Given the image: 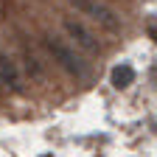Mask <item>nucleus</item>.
Masks as SVG:
<instances>
[{
    "label": "nucleus",
    "instance_id": "39448f33",
    "mask_svg": "<svg viewBox=\"0 0 157 157\" xmlns=\"http://www.w3.org/2000/svg\"><path fill=\"white\" fill-rule=\"evenodd\" d=\"M109 78H112V87L115 90H126L135 82V70H132V65H115L112 73H109Z\"/></svg>",
    "mask_w": 157,
    "mask_h": 157
},
{
    "label": "nucleus",
    "instance_id": "20e7f679",
    "mask_svg": "<svg viewBox=\"0 0 157 157\" xmlns=\"http://www.w3.org/2000/svg\"><path fill=\"white\" fill-rule=\"evenodd\" d=\"M0 84L9 87L11 93H20V73H17V65L11 62V56L0 53Z\"/></svg>",
    "mask_w": 157,
    "mask_h": 157
},
{
    "label": "nucleus",
    "instance_id": "7ed1b4c3",
    "mask_svg": "<svg viewBox=\"0 0 157 157\" xmlns=\"http://www.w3.org/2000/svg\"><path fill=\"white\" fill-rule=\"evenodd\" d=\"M62 28L67 31V36L70 39H76V45L82 48V51H87V53H101V42L93 36V31L90 28H84L78 20H73V17H65L62 20Z\"/></svg>",
    "mask_w": 157,
    "mask_h": 157
},
{
    "label": "nucleus",
    "instance_id": "f03ea898",
    "mask_svg": "<svg viewBox=\"0 0 157 157\" xmlns=\"http://www.w3.org/2000/svg\"><path fill=\"white\" fill-rule=\"evenodd\" d=\"M70 6L76 11H82L84 17L95 20V23L101 28H107V31H121V17H118L104 0H70Z\"/></svg>",
    "mask_w": 157,
    "mask_h": 157
},
{
    "label": "nucleus",
    "instance_id": "f257e3e1",
    "mask_svg": "<svg viewBox=\"0 0 157 157\" xmlns=\"http://www.w3.org/2000/svg\"><path fill=\"white\" fill-rule=\"evenodd\" d=\"M42 45H45V51L53 56V62L62 67L65 73H70L73 78H87V76H90L87 62H84V59L78 56L70 45H65L62 39H56V36H42Z\"/></svg>",
    "mask_w": 157,
    "mask_h": 157
},
{
    "label": "nucleus",
    "instance_id": "423d86ee",
    "mask_svg": "<svg viewBox=\"0 0 157 157\" xmlns=\"http://www.w3.org/2000/svg\"><path fill=\"white\" fill-rule=\"evenodd\" d=\"M149 34H151V39L157 42V20H154V23H149Z\"/></svg>",
    "mask_w": 157,
    "mask_h": 157
}]
</instances>
